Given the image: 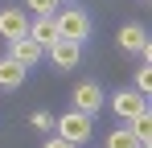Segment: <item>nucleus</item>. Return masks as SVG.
I'll use <instances>...</instances> for the list:
<instances>
[{
  "label": "nucleus",
  "mask_w": 152,
  "mask_h": 148,
  "mask_svg": "<svg viewBox=\"0 0 152 148\" xmlns=\"http://www.w3.org/2000/svg\"><path fill=\"white\" fill-rule=\"evenodd\" d=\"M53 132H58V136H62L66 144H74V148H78L82 140H91V132H95V119L70 107V111H62V115L53 119Z\"/></svg>",
  "instance_id": "f257e3e1"
},
{
  "label": "nucleus",
  "mask_w": 152,
  "mask_h": 148,
  "mask_svg": "<svg viewBox=\"0 0 152 148\" xmlns=\"http://www.w3.org/2000/svg\"><path fill=\"white\" fill-rule=\"evenodd\" d=\"M53 25H58V41L82 45V41L91 37V17H86L82 8H62V12L53 17Z\"/></svg>",
  "instance_id": "f03ea898"
},
{
  "label": "nucleus",
  "mask_w": 152,
  "mask_h": 148,
  "mask_svg": "<svg viewBox=\"0 0 152 148\" xmlns=\"http://www.w3.org/2000/svg\"><path fill=\"white\" fill-rule=\"evenodd\" d=\"M0 37H4V41L29 37V12H25V8H17V4L0 8Z\"/></svg>",
  "instance_id": "7ed1b4c3"
},
{
  "label": "nucleus",
  "mask_w": 152,
  "mask_h": 148,
  "mask_svg": "<svg viewBox=\"0 0 152 148\" xmlns=\"http://www.w3.org/2000/svg\"><path fill=\"white\" fill-rule=\"evenodd\" d=\"M111 111H115V115H119V119H136V115H140V111H148V99H140L136 95V91H115V95H111Z\"/></svg>",
  "instance_id": "20e7f679"
},
{
  "label": "nucleus",
  "mask_w": 152,
  "mask_h": 148,
  "mask_svg": "<svg viewBox=\"0 0 152 148\" xmlns=\"http://www.w3.org/2000/svg\"><path fill=\"white\" fill-rule=\"evenodd\" d=\"M99 107H103L99 82H78V86H74V111H82V115H99Z\"/></svg>",
  "instance_id": "39448f33"
},
{
  "label": "nucleus",
  "mask_w": 152,
  "mask_h": 148,
  "mask_svg": "<svg viewBox=\"0 0 152 148\" xmlns=\"http://www.w3.org/2000/svg\"><path fill=\"white\" fill-rule=\"evenodd\" d=\"M41 53H45V49L37 45V41H29V37H21V41H8V58H12L21 70L37 66V62H41Z\"/></svg>",
  "instance_id": "423d86ee"
},
{
  "label": "nucleus",
  "mask_w": 152,
  "mask_h": 148,
  "mask_svg": "<svg viewBox=\"0 0 152 148\" xmlns=\"http://www.w3.org/2000/svg\"><path fill=\"white\" fill-rule=\"evenodd\" d=\"M45 53H50V62H53V66L66 74V70H74V66H78V58H82V45H74V41H53Z\"/></svg>",
  "instance_id": "0eeeda50"
},
{
  "label": "nucleus",
  "mask_w": 152,
  "mask_h": 148,
  "mask_svg": "<svg viewBox=\"0 0 152 148\" xmlns=\"http://www.w3.org/2000/svg\"><path fill=\"white\" fill-rule=\"evenodd\" d=\"M29 41H37L41 49H50L53 41H58V25H53V17H37V21L29 25Z\"/></svg>",
  "instance_id": "6e6552de"
},
{
  "label": "nucleus",
  "mask_w": 152,
  "mask_h": 148,
  "mask_svg": "<svg viewBox=\"0 0 152 148\" xmlns=\"http://www.w3.org/2000/svg\"><path fill=\"white\" fill-rule=\"evenodd\" d=\"M115 41H119V49H132V53H140V49L148 45V33H144V25H124Z\"/></svg>",
  "instance_id": "1a4fd4ad"
},
{
  "label": "nucleus",
  "mask_w": 152,
  "mask_h": 148,
  "mask_svg": "<svg viewBox=\"0 0 152 148\" xmlns=\"http://www.w3.org/2000/svg\"><path fill=\"white\" fill-rule=\"evenodd\" d=\"M25 74L29 70H21L12 58H0V91H17V86L25 82Z\"/></svg>",
  "instance_id": "9d476101"
},
{
  "label": "nucleus",
  "mask_w": 152,
  "mask_h": 148,
  "mask_svg": "<svg viewBox=\"0 0 152 148\" xmlns=\"http://www.w3.org/2000/svg\"><path fill=\"white\" fill-rule=\"evenodd\" d=\"M127 132H132V136H136L140 144H144V140H152V115H148V111H140L136 119L127 123Z\"/></svg>",
  "instance_id": "9b49d317"
},
{
  "label": "nucleus",
  "mask_w": 152,
  "mask_h": 148,
  "mask_svg": "<svg viewBox=\"0 0 152 148\" xmlns=\"http://www.w3.org/2000/svg\"><path fill=\"white\" fill-rule=\"evenodd\" d=\"M107 148H140V140L127 127H115V132H107Z\"/></svg>",
  "instance_id": "f8f14e48"
},
{
  "label": "nucleus",
  "mask_w": 152,
  "mask_h": 148,
  "mask_svg": "<svg viewBox=\"0 0 152 148\" xmlns=\"http://www.w3.org/2000/svg\"><path fill=\"white\" fill-rule=\"evenodd\" d=\"M58 4H62V0H29L33 17H58Z\"/></svg>",
  "instance_id": "ddd939ff"
},
{
  "label": "nucleus",
  "mask_w": 152,
  "mask_h": 148,
  "mask_svg": "<svg viewBox=\"0 0 152 148\" xmlns=\"http://www.w3.org/2000/svg\"><path fill=\"white\" fill-rule=\"evenodd\" d=\"M148 91H152V74H148V66H140V70H136V95L148 99Z\"/></svg>",
  "instance_id": "4468645a"
},
{
  "label": "nucleus",
  "mask_w": 152,
  "mask_h": 148,
  "mask_svg": "<svg viewBox=\"0 0 152 148\" xmlns=\"http://www.w3.org/2000/svg\"><path fill=\"white\" fill-rule=\"evenodd\" d=\"M33 127H37V132H53V115L37 111V115H33Z\"/></svg>",
  "instance_id": "2eb2a0df"
},
{
  "label": "nucleus",
  "mask_w": 152,
  "mask_h": 148,
  "mask_svg": "<svg viewBox=\"0 0 152 148\" xmlns=\"http://www.w3.org/2000/svg\"><path fill=\"white\" fill-rule=\"evenodd\" d=\"M41 148H74V144H66L62 136H50V140H45V144H41Z\"/></svg>",
  "instance_id": "dca6fc26"
}]
</instances>
